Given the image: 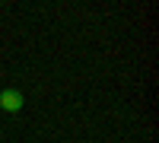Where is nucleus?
<instances>
[{"label":"nucleus","instance_id":"nucleus-1","mask_svg":"<svg viewBox=\"0 0 159 143\" xmlns=\"http://www.w3.org/2000/svg\"><path fill=\"white\" fill-rule=\"evenodd\" d=\"M0 108L10 111V114H16L22 108V96L16 92V89H7V92H0Z\"/></svg>","mask_w":159,"mask_h":143}]
</instances>
